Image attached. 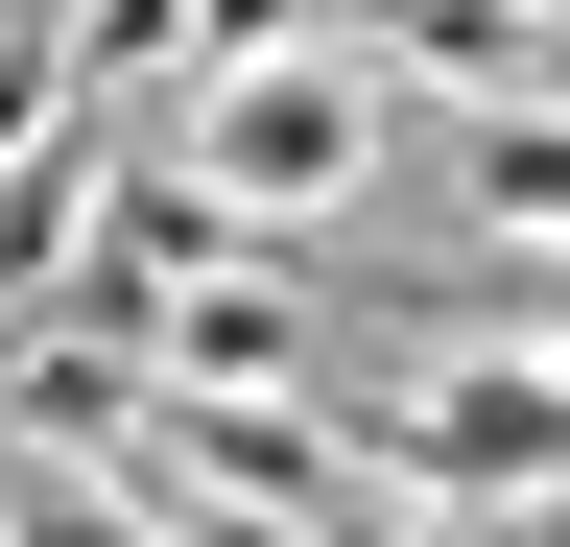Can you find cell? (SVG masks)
<instances>
[{"instance_id":"obj_1","label":"cell","mask_w":570,"mask_h":547,"mask_svg":"<svg viewBox=\"0 0 570 547\" xmlns=\"http://www.w3.org/2000/svg\"><path fill=\"white\" fill-rule=\"evenodd\" d=\"M142 119V191L214 238H285V262H356L381 238V191H404V96L356 72L333 25H285V48H190L167 96H119Z\"/></svg>"}]
</instances>
